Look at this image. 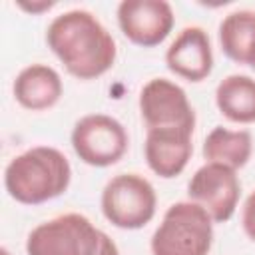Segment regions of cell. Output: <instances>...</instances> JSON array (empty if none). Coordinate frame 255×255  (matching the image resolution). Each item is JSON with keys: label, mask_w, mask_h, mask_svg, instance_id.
Wrapping results in <instances>:
<instances>
[{"label": "cell", "mask_w": 255, "mask_h": 255, "mask_svg": "<svg viewBox=\"0 0 255 255\" xmlns=\"http://www.w3.org/2000/svg\"><path fill=\"white\" fill-rule=\"evenodd\" d=\"M0 255H10V253H8V249H6V247H2V249H0Z\"/></svg>", "instance_id": "obj_19"}, {"label": "cell", "mask_w": 255, "mask_h": 255, "mask_svg": "<svg viewBox=\"0 0 255 255\" xmlns=\"http://www.w3.org/2000/svg\"><path fill=\"white\" fill-rule=\"evenodd\" d=\"M102 213L118 229L145 227L157 209V195L149 179L139 173H118L102 191Z\"/></svg>", "instance_id": "obj_5"}, {"label": "cell", "mask_w": 255, "mask_h": 255, "mask_svg": "<svg viewBox=\"0 0 255 255\" xmlns=\"http://www.w3.org/2000/svg\"><path fill=\"white\" fill-rule=\"evenodd\" d=\"M64 92L60 74L48 64H30L22 68L12 84L16 102L32 112L54 108Z\"/></svg>", "instance_id": "obj_12"}, {"label": "cell", "mask_w": 255, "mask_h": 255, "mask_svg": "<svg viewBox=\"0 0 255 255\" xmlns=\"http://www.w3.org/2000/svg\"><path fill=\"white\" fill-rule=\"evenodd\" d=\"M56 2H52V0H42V2H18V6L22 8V10H26V12H30V14H42V12H46V10H50L52 6H54Z\"/></svg>", "instance_id": "obj_17"}, {"label": "cell", "mask_w": 255, "mask_h": 255, "mask_svg": "<svg viewBox=\"0 0 255 255\" xmlns=\"http://www.w3.org/2000/svg\"><path fill=\"white\" fill-rule=\"evenodd\" d=\"M175 14L165 0H124L118 6V26L135 46H159L173 30Z\"/></svg>", "instance_id": "obj_9"}, {"label": "cell", "mask_w": 255, "mask_h": 255, "mask_svg": "<svg viewBox=\"0 0 255 255\" xmlns=\"http://www.w3.org/2000/svg\"><path fill=\"white\" fill-rule=\"evenodd\" d=\"M193 131L181 128H163V129H147L143 153L147 167L163 177H177L189 163L193 153Z\"/></svg>", "instance_id": "obj_11"}, {"label": "cell", "mask_w": 255, "mask_h": 255, "mask_svg": "<svg viewBox=\"0 0 255 255\" xmlns=\"http://www.w3.org/2000/svg\"><path fill=\"white\" fill-rule=\"evenodd\" d=\"M165 64L169 72L187 82H203L213 70L209 34L201 26H185L169 44Z\"/></svg>", "instance_id": "obj_10"}, {"label": "cell", "mask_w": 255, "mask_h": 255, "mask_svg": "<svg viewBox=\"0 0 255 255\" xmlns=\"http://www.w3.org/2000/svg\"><path fill=\"white\" fill-rule=\"evenodd\" d=\"M213 245V219L195 201L171 203L155 227L151 255H209Z\"/></svg>", "instance_id": "obj_3"}, {"label": "cell", "mask_w": 255, "mask_h": 255, "mask_svg": "<svg viewBox=\"0 0 255 255\" xmlns=\"http://www.w3.org/2000/svg\"><path fill=\"white\" fill-rule=\"evenodd\" d=\"M187 195L211 215L213 223H225L237 211L241 181L235 169L223 163L207 161L191 175Z\"/></svg>", "instance_id": "obj_8"}, {"label": "cell", "mask_w": 255, "mask_h": 255, "mask_svg": "<svg viewBox=\"0 0 255 255\" xmlns=\"http://www.w3.org/2000/svg\"><path fill=\"white\" fill-rule=\"evenodd\" d=\"M203 157L211 163H223L231 169L247 165L253 153V137L247 129H229L215 126L203 141Z\"/></svg>", "instance_id": "obj_14"}, {"label": "cell", "mask_w": 255, "mask_h": 255, "mask_svg": "<svg viewBox=\"0 0 255 255\" xmlns=\"http://www.w3.org/2000/svg\"><path fill=\"white\" fill-rule=\"evenodd\" d=\"M219 44L229 60L255 68V12H229L219 24Z\"/></svg>", "instance_id": "obj_13"}, {"label": "cell", "mask_w": 255, "mask_h": 255, "mask_svg": "<svg viewBox=\"0 0 255 255\" xmlns=\"http://www.w3.org/2000/svg\"><path fill=\"white\" fill-rule=\"evenodd\" d=\"M46 44L78 80H96L112 70L118 58L110 30L88 10H68L46 30Z\"/></svg>", "instance_id": "obj_1"}, {"label": "cell", "mask_w": 255, "mask_h": 255, "mask_svg": "<svg viewBox=\"0 0 255 255\" xmlns=\"http://www.w3.org/2000/svg\"><path fill=\"white\" fill-rule=\"evenodd\" d=\"M98 255H120V249H118L116 241H114V239H112L108 233H104V239H102V247H100Z\"/></svg>", "instance_id": "obj_18"}, {"label": "cell", "mask_w": 255, "mask_h": 255, "mask_svg": "<svg viewBox=\"0 0 255 255\" xmlns=\"http://www.w3.org/2000/svg\"><path fill=\"white\" fill-rule=\"evenodd\" d=\"M241 225L245 235L255 241V189L247 195L245 203H243V211H241Z\"/></svg>", "instance_id": "obj_16"}, {"label": "cell", "mask_w": 255, "mask_h": 255, "mask_svg": "<svg viewBox=\"0 0 255 255\" xmlns=\"http://www.w3.org/2000/svg\"><path fill=\"white\" fill-rule=\"evenodd\" d=\"M104 231L82 213H64L36 225L26 239L28 255H98Z\"/></svg>", "instance_id": "obj_4"}, {"label": "cell", "mask_w": 255, "mask_h": 255, "mask_svg": "<svg viewBox=\"0 0 255 255\" xmlns=\"http://www.w3.org/2000/svg\"><path fill=\"white\" fill-rule=\"evenodd\" d=\"M137 106L147 129H195V110L189 104L185 90L167 78L149 80L139 92Z\"/></svg>", "instance_id": "obj_7"}, {"label": "cell", "mask_w": 255, "mask_h": 255, "mask_svg": "<svg viewBox=\"0 0 255 255\" xmlns=\"http://www.w3.org/2000/svg\"><path fill=\"white\" fill-rule=\"evenodd\" d=\"M72 165L52 145H34L12 157L4 169L8 195L22 205H40L68 191Z\"/></svg>", "instance_id": "obj_2"}, {"label": "cell", "mask_w": 255, "mask_h": 255, "mask_svg": "<svg viewBox=\"0 0 255 255\" xmlns=\"http://www.w3.org/2000/svg\"><path fill=\"white\" fill-rule=\"evenodd\" d=\"M217 110L233 124H255V80L247 74H231L215 88Z\"/></svg>", "instance_id": "obj_15"}, {"label": "cell", "mask_w": 255, "mask_h": 255, "mask_svg": "<svg viewBox=\"0 0 255 255\" xmlns=\"http://www.w3.org/2000/svg\"><path fill=\"white\" fill-rule=\"evenodd\" d=\"M128 145L126 128L108 114H88L74 124L72 147L86 165L110 167L126 155Z\"/></svg>", "instance_id": "obj_6"}]
</instances>
